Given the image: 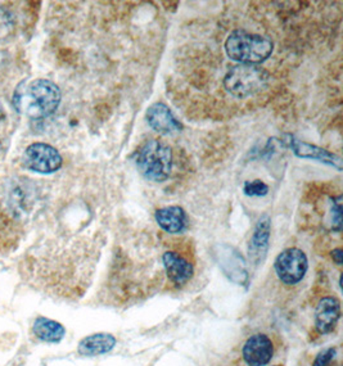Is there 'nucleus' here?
<instances>
[{
    "label": "nucleus",
    "mask_w": 343,
    "mask_h": 366,
    "mask_svg": "<svg viewBox=\"0 0 343 366\" xmlns=\"http://www.w3.org/2000/svg\"><path fill=\"white\" fill-rule=\"evenodd\" d=\"M12 102L17 113L40 120L57 111L61 103V90L48 78L24 80L14 90Z\"/></svg>",
    "instance_id": "1"
},
{
    "label": "nucleus",
    "mask_w": 343,
    "mask_h": 366,
    "mask_svg": "<svg viewBox=\"0 0 343 366\" xmlns=\"http://www.w3.org/2000/svg\"><path fill=\"white\" fill-rule=\"evenodd\" d=\"M227 57L240 64H256L270 57L272 43L270 39L257 34L234 31L229 35L225 43Z\"/></svg>",
    "instance_id": "2"
},
{
    "label": "nucleus",
    "mask_w": 343,
    "mask_h": 366,
    "mask_svg": "<svg viewBox=\"0 0 343 366\" xmlns=\"http://www.w3.org/2000/svg\"><path fill=\"white\" fill-rule=\"evenodd\" d=\"M136 166L145 179L161 183L171 173L173 152L165 143L152 139L139 149Z\"/></svg>",
    "instance_id": "3"
},
{
    "label": "nucleus",
    "mask_w": 343,
    "mask_h": 366,
    "mask_svg": "<svg viewBox=\"0 0 343 366\" xmlns=\"http://www.w3.org/2000/svg\"><path fill=\"white\" fill-rule=\"evenodd\" d=\"M270 75L255 64H238L229 71L224 85L232 96L248 98L265 89Z\"/></svg>",
    "instance_id": "4"
},
{
    "label": "nucleus",
    "mask_w": 343,
    "mask_h": 366,
    "mask_svg": "<svg viewBox=\"0 0 343 366\" xmlns=\"http://www.w3.org/2000/svg\"><path fill=\"white\" fill-rule=\"evenodd\" d=\"M24 165L35 173H52L61 168L63 160L56 148L46 143H34L25 149Z\"/></svg>",
    "instance_id": "5"
},
{
    "label": "nucleus",
    "mask_w": 343,
    "mask_h": 366,
    "mask_svg": "<svg viewBox=\"0 0 343 366\" xmlns=\"http://www.w3.org/2000/svg\"><path fill=\"white\" fill-rule=\"evenodd\" d=\"M274 268L282 282L288 285H293L304 279L309 268V263L302 250L298 248H288L277 257Z\"/></svg>",
    "instance_id": "6"
},
{
    "label": "nucleus",
    "mask_w": 343,
    "mask_h": 366,
    "mask_svg": "<svg viewBox=\"0 0 343 366\" xmlns=\"http://www.w3.org/2000/svg\"><path fill=\"white\" fill-rule=\"evenodd\" d=\"M274 355L272 342L265 334L250 337L243 347V359L248 366H265Z\"/></svg>",
    "instance_id": "7"
},
{
    "label": "nucleus",
    "mask_w": 343,
    "mask_h": 366,
    "mask_svg": "<svg viewBox=\"0 0 343 366\" xmlns=\"http://www.w3.org/2000/svg\"><path fill=\"white\" fill-rule=\"evenodd\" d=\"M145 117L149 126L160 134H173L183 128L182 123L176 120L175 116L173 115V112L163 103L152 104L147 111Z\"/></svg>",
    "instance_id": "8"
},
{
    "label": "nucleus",
    "mask_w": 343,
    "mask_h": 366,
    "mask_svg": "<svg viewBox=\"0 0 343 366\" xmlns=\"http://www.w3.org/2000/svg\"><path fill=\"white\" fill-rule=\"evenodd\" d=\"M341 319V303L334 297H324L317 305L315 312V325L317 332L330 333L334 330Z\"/></svg>",
    "instance_id": "9"
},
{
    "label": "nucleus",
    "mask_w": 343,
    "mask_h": 366,
    "mask_svg": "<svg viewBox=\"0 0 343 366\" xmlns=\"http://www.w3.org/2000/svg\"><path fill=\"white\" fill-rule=\"evenodd\" d=\"M290 146H291L293 153L301 158H310V160H317L327 163L329 166L336 167L338 171L342 170V160L337 154L330 153L327 149L317 147L310 143L301 141L291 136L290 138Z\"/></svg>",
    "instance_id": "10"
},
{
    "label": "nucleus",
    "mask_w": 343,
    "mask_h": 366,
    "mask_svg": "<svg viewBox=\"0 0 343 366\" xmlns=\"http://www.w3.org/2000/svg\"><path fill=\"white\" fill-rule=\"evenodd\" d=\"M162 261L170 282L175 285L187 284L195 274L193 265L176 252H166L162 257Z\"/></svg>",
    "instance_id": "11"
},
{
    "label": "nucleus",
    "mask_w": 343,
    "mask_h": 366,
    "mask_svg": "<svg viewBox=\"0 0 343 366\" xmlns=\"http://www.w3.org/2000/svg\"><path fill=\"white\" fill-rule=\"evenodd\" d=\"M155 221L170 234H179L187 229V213L179 205H168L155 211Z\"/></svg>",
    "instance_id": "12"
},
{
    "label": "nucleus",
    "mask_w": 343,
    "mask_h": 366,
    "mask_svg": "<svg viewBox=\"0 0 343 366\" xmlns=\"http://www.w3.org/2000/svg\"><path fill=\"white\" fill-rule=\"evenodd\" d=\"M116 346V338L108 333L91 334L80 340L78 351L81 356H99L108 353Z\"/></svg>",
    "instance_id": "13"
},
{
    "label": "nucleus",
    "mask_w": 343,
    "mask_h": 366,
    "mask_svg": "<svg viewBox=\"0 0 343 366\" xmlns=\"http://www.w3.org/2000/svg\"><path fill=\"white\" fill-rule=\"evenodd\" d=\"M270 218L269 216H262L260 218L259 223L253 231L250 247H248V253L251 260L255 263H259L265 256L266 250L269 247V238H270Z\"/></svg>",
    "instance_id": "14"
},
{
    "label": "nucleus",
    "mask_w": 343,
    "mask_h": 366,
    "mask_svg": "<svg viewBox=\"0 0 343 366\" xmlns=\"http://www.w3.org/2000/svg\"><path fill=\"white\" fill-rule=\"evenodd\" d=\"M33 333L38 340L46 343H58L63 340L66 329L58 321L40 316L34 321Z\"/></svg>",
    "instance_id": "15"
},
{
    "label": "nucleus",
    "mask_w": 343,
    "mask_h": 366,
    "mask_svg": "<svg viewBox=\"0 0 343 366\" xmlns=\"http://www.w3.org/2000/svg\"><path fill=\"white\" fill-rule=\"evenodd\" d=\"M243 192L248 197H264L269 192V186L262 180L246 181L243 186Z\"/></svg>",
    "instance_id": "16"
},
{
    "label": "nucleus",
    "mask_w": 343,
    "mask_h": 366,
    "mask_svg": "<svg viewBox=\"0 0 343 366\" xmlns=\"http://www.w3.org/2000/svg\"><path fill=\"white\" fill-rule=\"evenodd\" d=\"M334 356H336V348H328L317 355L312 366H329L332 360L334 359Z\"/></svg>",
    "instance_id": "17"
},
{
    "label": "nucleus",
    "mask_w": 343,
    "mask_h": 366,
    "mask_svg": "<svg viewBox=\"0 0 343 366\" xmlns=\"http://www.w3.org/2000/svg\"><path fill=\"white\" fill-rule=\"evenodd\" d=\"M332 257L336 261L337 265H342V250L341 248H337V250H333L332 252Z\"/></svg>",
    "instance_id": "18"
},
{
    "label": "nucleus",
    "mask_w": 343,
    "mask_h": 366,
    "mask_svg": "<svg viewBox=\"0 0 343 366\" xmlns=\"http://www.w3.org/2000/svg\"><path fill=\"white\" fill-rule=\"evenodd\" d=\"M0 151H1V144H0Z\"/></svg>",
    "instance_id": "19"
}]
</instances>
